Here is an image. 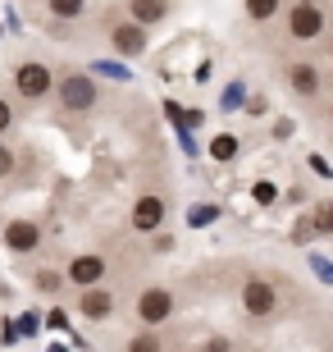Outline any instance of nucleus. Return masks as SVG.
Listing matches in <instances>:
<instances>
[{
  "label": "nucleus",
  "instance_id": "nucleus-1",
  "mask_svg": "<svg viewBox=\"0 0 333 352\" xmlns=\"http://www.w3.org/2000/svg\"><path fill=\"white\" fill-rule=\"evenodd\" d=\"M51 101H55V110H60V115H69V119H91L96 110H101V82L91 78L87 69L60 65V69H55Z\"/></svg>",
  "mask_w": 333,
  "mask_h": 352
},
{
  "label": "nucleus",
  "instance_id": "nucleus-2",
  "mask_svg": "<svg viewBox=\"0 0 333 352\" xmlns=\"http://www.w3.org/2000/svg\"><path fill=\"white\" fill-rule=\"evenodd\" d=\"M283 23V37L292 41V46H315V41L329 32V5L324 0H288L279 14Z\"/></svg>",
  "mask_w": 333,
  "mask_h": 352
},
{
  "label": "nucleus",
  "instance_id": "nucleus-3",
  "mask_svg": "<svg viewBox=\"0 0 333 352\" xmlns=\"http://www.w3.org/2000/svg\"><path fill=\"white\" fill-rule=\"evenodd\" d=\"M10 91L19 105H41L51 101L55 91V65L51 60H41V55H23V60H14L10 65Z\"/></svg>",
  "mask_w": 333,
  "mask_h": 352
},
{
  "label": "nucleus",
  "instance_id": "nucleus-4",
  "mask_svg": "<svg viewBox=\"0 0 333 352\" xmlns=\"http://www.w3.org/2000/svg\"><path fill=\"white\" fill-rule=\"evenodd\" d=\"M279 82L288 87V96L301 105H315L324 96V65L320 60H310V55H288V60H279Z\"/></svg>",
  "mask_w": 333,
  "mask_h": 352
},
{
  "label": "nucleus",
  "instance_id": "nucleus-5",
  "mask_svg": "<svg viewBox=\"0 0 333 352\" xmlns=\"http://www.w3.org/2000/svg\"><path fill=\"white\" fill-rule=\"evenodd\" d=\"M101 37L119 60H141L146 46H151V28H141L137 19H128L124 10H110L101 19Z\"/></svg>",
  "mask_w": 333,
  "mask_h": 352
},
{
  "label": "nucleus",
  "instance_id": "nucleus-6",
  "mask_svg": "<svg viewBox=\"0 0 333 352\" xmlns=\"http://www.w3.org/2000/svg\"><path fill=\"white\" fill-rule=\"evenodd\" d=\"M238 307H242L246 320L269 325V320H279V311H283V293L269 274H246L242 288H238Z\"/></svg>",
  "mask_w": 333,
  "mask_h": 352
},
{
  "label": "nucleus",
  "instance_id": "nucleus-7",
  "mask_svg": "<svg viewBox=\"0 0 333 352\" xmlns=\"http://www.w3.org/2000/svg\"><path fill=\"white\" fill-rule=\"evenodd\" d=\"M169 215H174V197H169V188H141V192L133 197V206H128V229L133 234L155 238L169 224Z\"/></svg>",
  "mask_w": 333,
  "mask_h": 352
},
{
  "label": "nucleus",
  "instance_id": "nucleus-8",
  "mask_svg": "<svg viewBox=\"0 0 333 352\" xmlns=\"http://www.w3.org/2000/svg\"><path fill=\"white\" fill-rule=\"evenodd\" d=\"M174 311H179V293L169 284H141L137 293H133V320H137V325L160 329Z\"/></svg>",
  "mask_w": 333,
  "mask_h": 352
},
{
  "label": "nucleus",
  "instance_id": "nucleus-9",
  "mask_svg": "<svg viewBox=\"0 0 333 352\" xmlns=\"http://www.w3.org/2000/svg\"><path fill=\"white\" fill-rule=\"evenodd\" d=\"M73 311L82 316V320H91V325H105V320H115L119 311V293L115 288L101 284H87V288H73Z\"/></svg>",
  "mask_w": 333,
  "mask_h": 352
},
{
  "label": "nucleus",
  "instance_id": "nucleus-10",
  "mask_svg": "<svg viewBox=\"0 0 333 352\" xmlns=\"http://www.w3.org/2000/svg\"><path fill=\"white\" fill-rule=\"evenodd\" d=\"M0 243L10 248V256H37V252H41V243H46V234H41V224H37V220L19 215V220H10V224H5Z\"/></svg>",
  "mask_w": 333,
  "mask_h": 352
},
{
  "label": "nucleus",
  "instance_id": "nucleus-11",
  "mask_svg": "<svg viewBox=\"0 0 333 352\" xmlns=\"http://www.w3.org/2000/svg\"><path fill=\"white\" fill-rule=\"evenodd\" d=\"M105 270H110V261H105L101 252H73L65 261V284L69 288H87V284H101Z\"/></svg>",
  "mask_w": 333,
  "mask_h": 352
},
{
  "label": "nucleus",
  "instance_id": "nucleus-12",
  "mask_svg": "<svg viewBox=\"0 0 333 352\" xmlns=\"http://www.w3.org/2000/svg\"><path fill=\"white\" fill-rule=\"evenodd\" d=\"M37 14L55 28H73L91 14V0H37Z\"/></svg>",
  "mask_w": 333,
  "mask_h": 352
},
{
  "label": "nucleus",
  "instance_id": "nucleus-13",
  "mask_svg": "<svg viewBox=\"0 0 333 352\" xmlns=\"http://www.w3.org/2000/svg\"><path fill=\"white\" fill-rule=\"evenodd\" d=\"M124 14L137 19L141 28H160L174 14V0H124Z\"/></svg>",
  "mask_w": 333,
  "mask_h": 352
},
{
  "label": "nucleus",
  "instance_id": "nucleus-14",
  "mask_svg": "<svg viewBox=\"0 0 333 352\" xmlns=\"http://www.w3.org/2000/svg\"><path fill=\"white\" fill-rule=\"evenodd\" d=\"M283 5H288V0H242V14H246V23L269 28V23H279Z\"/></svg>",
  "mask_w": 333,
  "mask_h": 352
},
{
  "label": "nucleus",
  "instance_id": "nucleus-15",
  "mask_svg": "<svg viewBox=\"0 0 333 352\" xmlns=\"http://www.w3.org/2000/svg\"><path fill=\"white\" fill-rule=\"evenodd\" d=\"M306 224H310V238H333V197H324V201L310 206Z\"/></svg>",
  "mask_w": 333,
  "mask_h": 352
},
{
  "label": "nucleus",
  "instance_id": "nucleus-16",
  "mask_svg": "<svg viewBox=\"0 0 333 352\" xmlns=\"http://www.w3.org/2000/svg\"><path fill=\"white\" fill-rule=\"evenodd\" d=\"M19 170H23L19 146H14L10 138H0V183H14V179H19Z\"/></svg>",
  "mask_w": 333,
  "mask_h": 352
},
{
  "label": "nucleus",
  "instance_id": "nucleus-17",
  "mask_svg": "<svg viewBox=\"0 0 333 352\" xmlns=\"http://www.w3.org/2000/svg\"><path fill=\"white\" fill-rule=\"evenodd\" d=\"M165 348V334H155V325H141V334L128 339V352H160Z\"/></svg>",
  "mask_w": 333,
  "mask_h": 352
},
{
  "label": "nucleus",
  "instance_id": "nucleus-18",
  "mask_svg": "<svg viewBox=\"0 0 333 352\" xmlns=\"http://www.w3.org/2000/svg\"><path fill=\"white\" fill-rule=\"evenodd\" d=\"M238 151H242V142H238L233 133H215V138H210V156L215 160H238Z\"/></svg>",
  "mask_w": 333,
  "mask_h": 352
},
{
  "label": "nucleus",
  "instance_id": "nucleus-19",
  "mask_svg": "<svg viewBox=\"0 0 333 352\" xmlns=\"http://www.w3.org/2000/svg\"><path fill=\"white\" fill-rule=\"evenodd\" d=\"M32 288L37 293H60L65 288V270H32Z\"/></svg>",
  "mask_w": 333,
  "mask_h": 352
},
{
  "label": "nucleus",
  "instance_id": "nucleus-20",
  "mask_svg": "<svg viewBox=\"0 0 333 352\" xmlns=\"http://www.w3.org/2000/svg\"><path fill=\"white\" fill-rule=\"evenodd\" d=\"M14 129H19V101L0 96V138H14Z\"/></svg>",
  "mask_w": 333,
  "mask_h": 352
},
{
  "label": "nucleus",
  "instance_id": "nucleus-21",
  "mask_svg": "<svg viewBox=\"0 0 333 352\" xmlns=\"http://www.w3.org/2000/svg\"><path fill=\"white\" fill-rule=\"evenodd\" d=\"M320 41H324V55H329V60H333V23H329V32H324Z\"/></svg>",
  "mask_w": 333,
  "mask_h": 352
},
{
  "label": "nucleus",
  "instance_id": "nucleus-22",
  "mask_svg": "<svg viewBox=\"0 0 333 352\" xmlns=\"http://www.w3.org/2000/svg\"><path fill=\"white\" fill-rule=\"evenodd\" d=\"M329 129H333V101H329Z\"/></svg>",
  "mask_w": 333,
  "mask_h": 352
}]
</instances>
